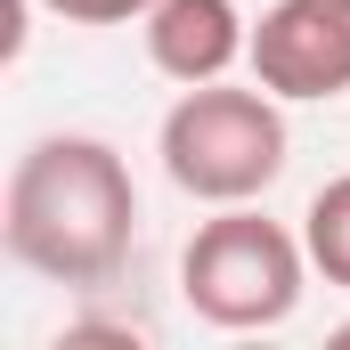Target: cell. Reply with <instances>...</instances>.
Wrapping results in <instances>:
<instances>
[{
  "instance_id": "obj_1",
  "label": "cell",
  "mask_w": 350,
  "mask_h": 350,
  "mask_svg": "<svg viewBox=\"0 0 350 350\" xmlns=\"http://www.w3.org/2000/svg\"><path fill=\"white\" fill-rule=\"evenodd\" d=\"M131 237H139V187L106 139L49 131L16 155L0 196V245L16 269L49 285H106L131 261Z\"/></svg>"
},
{
  "instance_id": "obj_2",
  "label": "cell",
  "mask_w": 350,
  "mask_h": 350,
  "mask_svg": "<svg viewBox=\"0 0 350 350\" xmlns=\"http://www.w3.org/2000/svg\"><path fill=\"white\" fill-rule=\"evenodd\" d=\"M310 285V245L293 228H277L253 204H220V220H204L179 253V293L204 326L220 334H261L301 310Z\"/></svg>"
},
{
  "instance_id": "obj_3",
  "label": "cell",
  "mask_w": 350,
  "mask_h": 350,
  "mask_svg": "<svg viewBox=\"0 0 350 350\" xmlns=\"http://www.w3.org/2000/svg\"><path fill=\"white\" fill-rule=\"evenodd\" d=\"M155 155L172 172L179 196L196 204H253L285 179V114L277 90H228V82H196L163 114Z\"/></svg>"
},
{
  "instance_id": "obj_4",
  "label": "cell",
  "mask_w": 350,
  "mask_h": 350,
  "mask_svg": "<svg viewBox=\"0 0 350 350\" xmlns=\"http://www.w3.org/2000/svg\"><path fill=\"white\" fill-rule=\"evenodd\" d=\"M253 82L277 98L350 90V0H269L253 25Z\"/></svg>"
},
{
  "instance_id": "obj_5",
  "label": "cell",
  "mask_w": 350,
  "mask_h": 350,
  "mask_svg": "<svg viewBox=\"0 0 350 350\" xmlns=\"http://www.w3.org/2000/svg\"><path fill=\"white\" fill-rule=\"evenodd\" d=\"M147 57L179 90L220 82L237 57H253V25L237 0H155L147 8Z\"/></svg>"
},
{
  "instance_id": "obj_6",
  "label": "cell",
  "mask_w": 350,
  "mask_h": 350,
  "mask_svg": "<svg viewBox=\"0 0 350 350\" xmlns=\"http://www.w3.org/2000/svg\"><path fill=\"white\" fill-rule=\"evenodd\" d=\"M301 245H310V269L326 285H350V172L326 179L301 212Z\"/></svg>"
},
{
  "instance_id": "obj_7",
  "label": "cell",
  "mask_w": 350,
  "mask_h": 350,
  "mask_svg": "<svg viewBox=\"0 0 350 350\" xmlns=\"http://www.w3.org/2000/svg\"><path fill=\"white\" fill-rule=\"evenodd\" d=\"M41 8L66 16V25H147L155 0H41Z\"/></svg>"
},
{
  "instance_id": "obj_8",
  "label": "cell",
  "mask_w": 350,
  "mask_h": 350,
  "mask_svg": "<svg viewBox=\"0 0 350 350\" xmlns=\"http://www.w3.org/2000/svg\"><path fill=\"white\" fill-rule=\"evenodd\" d=\"M326 342H334V350H350V326H334V334H326Z\"/></svg>"
}]
</instances>
